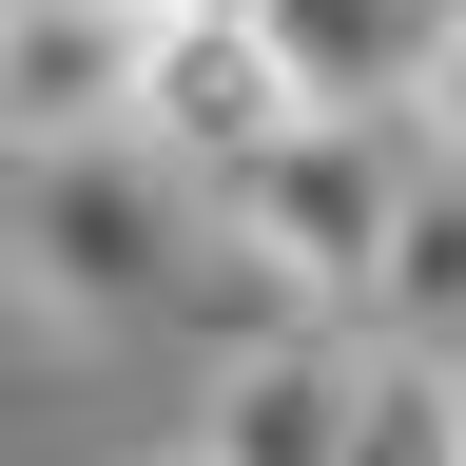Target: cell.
<instances>
[{"mask_svg":"<svg viewBox=\"0 0 466 466\" xmlns=\"http://www.w3.org/2000/svg\"><path fill=\"white\" fill-rule=\"evenodd\" d=\"M389 195H408V156H389V137L291 116V137L233 175V214H214V233L291 291V311H330V330H350V291H370V253H389Z\"/></svg>","mask_w":466,"mask_h":466,"instance_id":"1","label":"cell"},{"mask_svg":"<svg viewBox=\"0 0 466 466\" xmlns=\"http://www.w3.org/2000/svg\"><path fill=\"white\" fill-rule=\"evenodd\" d=\"M291 137V78H272V39L233 20V0H156V58H137V137L116 156H156L175 195H233Z\"/></svg>","mask_w":466,"mask_h":466,"instance_id":"2","label":"cell"},{"mask_svg":"<svg viewBox=\"0 0 466 466\" xmlns=\"http://www.w3.org/2000/svg\"><path fill=\"white\" fill-rule=\"evenodd\" d=\"M137 58L156 0H0V156H116L137 137Z\"/></svg>","mask_w":466,"mask_h":466,"instance_id":"3","label":"cell"},{"mask_svg":"<svg viewBox=\"0 0 466 466\" xmlns=\"http://www.w3.org/2000/svg\"><path fill=\"white\" fill-rule=\"evenodd\" d=\"M175 253H195V214H175L156 156H39V214H20V272L58 311H156Z\"/></svg>","mask_w":466,"mask_h":466,"instance_id":"4","label":"cell"},{"mask_svg":"<svg viewBox=\"0 0 466 466\" xmlns=\"http://www.w3.org/2000/svg\"><path fill=\"white\" fill-rule=\"evenodd\" d=\"M233 20L272 39L291 116H330V137H389V116H408V78H428V39H447V0H233Z\"/></svg>","mask_w":466,"mask_h":466,"instance_id":"5","label":"cell"},{"mask_svg":"<svg viewBox=\"0 0 466 466\" xmlns=\"http://www.w3.org/2000/svg\"><path fill=\"white\" fill-rule=\"evenodd\" d=\"M330 428H350V330H253L175 466H330Z\"/></svg>","mask_w":466,"mask_h":466,"instance_id":"6","label":"cell"},{"mask_svg":"<svg viewBox=\"0 0 466 466\" xmlns=\"http://www.w3.org/2000/svg\"><path fill=\"white\" fill-rule=\"evenodd\" d=\"M330 466H466V389L408 370V350H350V428H330Z\"/></svg>","mask_w":466,"mask_h":466,"instance_id":"7","label":"cell"},{"mask_svg":"<svg viewBox=\"0 0 466 466\" xmlns=\"http://www.w3.org/2000/svg\"><path fill=\"white\" fill-rule=\"evenodd\" d=\"M408 116H428L447 175H466V0H447V39H428V78H408Z\"/></svg>","mask_w":466,"mask_h":466,"instance_id":"8","label":"cell"}]
</instances>
